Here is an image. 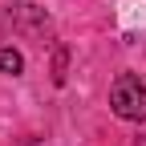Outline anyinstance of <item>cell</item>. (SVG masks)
I'll list each match as a JSON object with an SVG mask.
<instances>
[{
  "mask_svg": "<svg viewBox=\"0 0 146 146\" xmlns=\"http://www.w3.org/2000/svg\"><path fill=\"white\" fill-rule=\"evenodd\" d=\"M110 110L126 122H146V77L142 73H122L110 85Z\"/></svg>",
  "mask_w": 146,
  "mask_h": 146,
  "instance_id": "1",
  "label": "cell"
},
{
  "mask_svg": "<svg viewBox=\"0 0 146 146\" xmlns=\"http://www.w3.org/2000/svg\"><path fill=\"white\" fill-rule=\"evenodd\" d=\"M25 69V57H21V53H16V49H0V73H12V77H16V73H21Z\"/></svg>",
  "mask_w": 146,
  "mask_h": 146,
  "instance_id": "3",
  "label": "cell"
},
{
  "mask_svg": "<svg viewBox=\"0 0 146 146\" xmlns=\"http://www.w3.org/2000/svg\"><path fill=\"white\" fill-rule=\"evenodd\" d=\"M0 29L41 36L49 29V16H45V8H36V4H12V12H0Z\"/></svg>",
  "mask_w": 146,
  "mask_h": 146,
  "instance_id": "2",
  "label": "cell"
},
{
  "mask_svg": "<svg viewBox=\"0 0 146 146\" xmlns=\"http://www.w3.org/2000/svg\"><path fill=\"white\" fill-rule=\"evenodd\" d=\"M53 81L65 85V49H57V61H53Z\"/></svg>",
  "mask_w": 146,
  "mask_h": 146,
  "instance_id": "4",
  "label": "cell"
}]
</instances>
